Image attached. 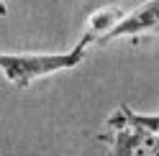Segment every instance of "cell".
Wrapping results in <instances>:
<instances>
[{
  "mask_svg": "<svg viewBox=\"0 0 159 156\" xmlns=\"http://www.w3.org/2000/svg\"><path fill=\"white\" fill-rule=\"evenodd\" d=\"M90 44L93 41L82 33V38L64 54H3L0 56L3 77L11 84L26 90V87H31L36 80H41V77H52L57 72L80 67Z\"/></svg>",
  "mask_w": 159,
  "mask_h": 156,
  "instance_id": "obj_1",
  "label": "cell"
},
{
  "mask_svg": "<svg viewBox=\"0 0 159 156\" xmlns=\"http://www.w3.org/2000/svg\"><path fill=\"white\" fill-rule=\"evenodd\" d=\"M157 23H159V0H146V3L136 5L131 13L123 15V21L103 38V44L116 41V38H126V36L149 33V31H154V28H157Z\"/></svg>",
  "mask_w": 159,
  "mask_h": 156,
  "instance_id": "obj_2",
  "label": "cell"
},
{
  "mask_svg": "<svg viewBox=\"0 0 159 156\" xmlns=\"http://www.w3.org/2000/svg\"><path fill=\"white\" fill-rule=\"evenodd\" d=\"M123 15H126V11L118 8V5H103V8H98V11H93L90 15H87V21H85V36L90 38L93 44L95 41L103 44V38L123 21Z\"/></svg>",
  "mask_w": 159,
  "mask_h": 156,
  "instance_id": "obj_3",
  "label": "cell"
},
{
  "mask_svg": "<svg viewBox=\"0 0 159 156\" xmlns=\"http://www.w3.org/2000/svg\"><path fill=\"white\" fill-rule=\"evenodd\" d=\"M154 33H159V23H157V28H154Z\"/></svg>",
  "mask_w": 159,
  "mask_h": 156,
  "instance_id": "obj_4",
  "label": "cell"
}]
</instances>
